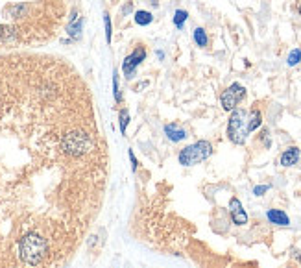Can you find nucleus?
Listing matches in <instances>:
<instances>
[{
    "label": "nucleus",
    "instance_id": "20e7f679",
    "mask_svg": "<svg viewBox=\"0 0 301 268\" xmlns=\"http://www.w3.org/2000/svg\"><path fill=\"white\" fill-rule=\"evenodd\" d=\"M248 133H249L248 131V113L244 109H233L228 124V135L231 139V143L244 144Z\"/></svg>",
    "mask_w": 301,
    "mask_h": 268
},
{
    "label": "nucleus",
    "instance_id": "1a4fd4ad",
    "mask_svg": "<svg viewBox=\"0 0 301 268\" xmlns=\"http://www.w3.org/2000/svg\"><path fill=\"white\" fill-rule=\"evenodd\" d=\"M298 159H300V150L298 148H288L283 156H281V165L292 166L298 163Z\"/></svg>",
    "mask_w": 301,
    "mask_h": 268
},
{
    "label": "nucleus",
    "instance_id": "f8f14e48",
    "mask_svg": "<svg viewBox=\"0 0 301 268\" xmlns=\"http://www.w3.org/2000/svg\"><path fill=\"white\" fill-rule=\"evenodd\" d=\"M194 41H196V45L198 46H207L209 39H207V34H205L203 28H196V30H194Z\"/></svg>",
    "mask_w": 301,
    "mask_h": 268
},
{
    "label": "nucleus",
    "instance_id": "6e6552de",
    "mask_svg": "<svg viewBox=\"0 0 301 268\" xmlns=\"http://www.w3.org/2000/svg\"><path fill=\"white\" fill-rule=\"evenodd\" d=\"M164 131H166L168 139H170V141H174V143H177V141H183V139L187 137V131H185L183 128H179L177 124H168V126L164 128Z\"/></svg>",
    "mask_w": 301,
    "mask_h": 268
},
{
    "label": "nucleus",
    "instance_id": "9b49d317",
    "mask_svg": "<svg viewBox=\"0 0 301 268\" xmlns=\"http://www.w3.org/2000/svg\"><path fill=\"white\" fill-rule=\"evenodd\" d=\"M261 120H263V117H261V111L259 109L251 111V117L248 119V131H253V129L259 128V126H261Z\"/></svg>",
    "mask_w": 301,
    "mask_h": 268
},
{
    "label": "nucleus",
    "instance_id": "7ed1b4c3",
    "mask_svg": "<svg viewBox=\"0 0 301 268\" xmlns=\"http://www.w3.org/2000/svg\"><path fill=\"white\" fill-rule=\"evenodd\" d=\"M211 154H212V144H211L209 141H198V143L183 148L181 152H179V163L183 166L198 165L201 161H205Z\"/></svg>",
    "mask_w": 301,
    "mask_h": 268
},
{
    "label": "nucleus",
    "instance_id": "dca6fc26",
    "mask_svg": "<svg viewBox=\"0 0 301 268\" xmlns=\"http://www.w3.org/2000/svg\"><path fill=\"white\" fill-rule=\"evenodd\" d=\"M128 122H129L128 109H122V111H120V129H122V133H126V128H128Z\"/></svg>",
    "mask_w": 301,
    "mask_h": 268
},
{
    "label": "nucleus",
    "instance_id": "f03ea898",
    "mask_svg": "<svg viewBox=\"0 0 301 268\" xmlns=\"http://www.w3.org/2000/svg\"><path fill=\"white\" fill-rule=\"evenodd\" d=\"M69 0H0V52L48 43L57 36Z\"/></svg>",
    "mask_w": 301,
    "mask_h": 268
},
{
    "label": "nucleus",
    "instance_id": "a211bd4d",
    "mask_svg": "<svg viewBox=\"0 0 301 268\" xmlns=\"http://www.w3.org/2000/svg\"><path fill=\"white\" fill-rule=\"evenodd\" d=\"M106 37H107V43H109L111 41V18L107 13H106Z\"/></svg>",
    "mask_w": 301,
    "mask_h": 268
},
{
    "label": "nucleus",
    "instance_id": "aec40b11",
    "mask_svg": "<svg viewBox=\"0 0 301 268\" xmlns=\"http://www.w3.org/2000/svg\"><path fill=\"white\" fill-rule=\"evenodd\" d=\"M300 15H301V4H300Z\"/></svg>",
    "mask_w": 301,
    "mask_h": 268
},
{
    "label": "nucleus",
    "instance_id": "6ab92c4d",
    "mask_svg": "<svg viewBox=\"0 0 301 268\" xmlns=\"http://www.w3.org/2000/svg\"><path fill=\"white\" fill-rule=\"evenodd\" d=\"M268 189H270L268 185H261V187H255V191H253V193H255L257 196H263V194H265Z\"/></svg>",
    "mask_w": 301,
    "mask_h": 268
},
{
    "label": "nucleus",
    "instance_id": "0eeeda50",
    "mask_svg": "<svg viewBox=\"0 0 301 268\" xmlns=\"http://www.w3.org/2000/svg\"><path fill=\"white\" fill-rule=\"evenodd\" d=\"M229 209H231V218H233V222H235L237 226L248 224V214L244 213V209H242V203H240L238 198H231Z\"/></svg>",
    "mask_w": 301,
    "mask_h": 268
},
{
    "label": "nucleus",
    "instance_id": "423d86ee",
    "mask_svg": "<svg viewBox=\"0 0 301 268\" xmlns=\"http://www.w3.org/2000/svg\"><path fill=\"white\" fill-rule=\"evenodd\" d=\"M144 57H146V50H144V46H139L133 54H129L128 57L124 59L122 71H124V74H126V78H131V76L135 74V69L142 63Z\"/></svg>",
    "mask_w": 301,
    "mask_h": 268
},
{
    "label": "nucleus",
    "instance_id": "39448f33",
    "mask_svg": "<svg viewBox=\"0 0 301 268\" xmlns=\"http://www.w3.org/2000/svg\"><path fill=\"white\" fill-rule=\"evenodd\" d=\"M244 98H246V89L240 83H233V85H229L228 89L222 92L220 102H222V107L226 111H233Z\"/></svg>",
    "mask_w": 301,
    "mask_h": 268
},
{
    "label": "nucleus",
    "instance_id": "ddd939ff",
    "mask_svg": "<svg viewBox=\"0 0 301 268\" xmlns=\"http://www.w3.org/2000/svg\"><path fill=\"white\" fill-rule=\"evenodd\" d=\"M152 20H154V17H152V13H148V11H137V13H135V22L141 24V26H146Z\"/></svg>",
    "mask_w": 301,
    "mask_h": 268
},
{
    "label": "nucleus",
    "instance_id": "4468645a",
    "mask_svg": "<svg viewBox=\"0 0 301 268\" xmlns=\"http://www.w3.org/2000/svg\"><path fill=\"white\" fill-rule=\"evenodd\" d=\"M187 17H189V15H187V11L177 9V11H176V15H174V24H176L177 28H183V22L187 20Z\"/></svg>",
    "mask_w": 301,
    "mask_h": 268
},
{
    "label": "nucleus",
    "instance_id": "9d476101",
    "mask_svg": "<svg viewBox=\"0 0 301 268\" xmlns=\"http://www.w3.org/2000/svg\"><path fill=\"white\" fill-rule=\"evenodd\" d=\"M268 220L274 222V224H279V226H288V216H286V213L279 211V209H270L268 211Z\"/></svg>",
    "mask_w": 301,
    "mask_h": 268
},
{
    "label": "nucleus",
    "instance_id": "f3484780",
    "mask_svg": "<svg viewBox=\"0 0 301 268\" xmlns=\"http://www.w3.org/2000/svg\"><path fill=\"white\" fill-rule=\"evenodd\" d=\"M113 91H115V100L120 102V91H119V78L117 74H113Z\"/></svg>",
    "mask_w": 301,
    "mask_h": 268
},
{
    "label": "nucleus",
    "instance_id": "f257e3e1",
    "mask_svg": "<svg viewBox=\"0 0 301 268\" xmlns=\"http://www.w3.org/2000/svg\"><path fill=\"white\" fill-rule=\"evenodd\" d=\"M109 154L67 59L0 52V268H67L100 216Z\"/></svg>",
    "mask_w": 301,
    "mask_h": 268
},
{
    "label": "nucleus",
    "instance_id": "2eb2a0df",
    "mask_svg": "<svg viewBox=\"0 0 301 268\" xmlns=\"http://www.w3.org/2000/svg\"><path fill=\"white\" fill-rule=\"evenodd\" d=\"M300 61H301V50L300 48H296V50H292L290 55H288V65L294 67V65H298Z\"/></svg>",
    "mask_w": 301,
    "mask_h": 268
}]
</instances>
